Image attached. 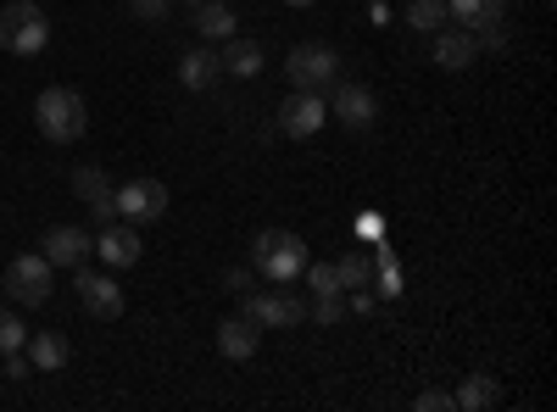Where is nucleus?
<instances>
[{"label": "nucleus", "mask_w": 557, "mask_h": 412, "mask_svg": "<svg viewBox=\"0 0 557 412\" xmlns=\"http://www.w3.org/2000/svg\"><path fill=\"white\" fill-rule=\"evenodd\" d=\"M307 317H312V324H341V317H346V301H341V296H312Z\"/></svg>", "instance_id": "obj_26"}, {"label": "nucleus", "mask_w": 557, "mask_h": 412, "mask_svg": "<svg viewBox=\"0 0 557 412\" xmlns=\"http://www.w3.org/2000/svg\"><path fill=\"white\" fill-rule=\"evenodd\" d=\"M51 262H45V251L34 257H12V267H7V296L17 301V307H45L51 301Z\"/></svg>", "instance_id": "obj_6"}, {"label": "nucleus", "mask_w": 557, "mask_h": 412, "mask_svg": "<svg viewBox=\"0 0 557 412\" xmlns=\"http://www.w3.org/2000/svg\"><path fill=\"white\" fill-rule=\"evenodd\" d=\"M335 273H341V285H346V290H362V285H374V257L346 251V257L335 262Z\"/></svg>", "instance_id": "obj_23"}, {"label": "nucleus", "mask_w": 557, "mask_h": 412, "mask_svg": "<svg viewBox=\"0 0 557 412\" xmlns=\"http://www.w3.org/2000/svg\"><path fill=\"white\" fill-rule=\"evenodd\" d=\"M240 312L251 317V324H262V329H301L307 324V301L301 296H290V290H246L240 296Z\"/></svg>", "instance_id": "obj_5"}, {"label": "nucleus", "mask_w": 557, "mask_h": 412, "mask_svg": "<svg viewBox=\"0 0 557 412\" xmlns=\"http://www.w3.org/2000/svg\"><path fill=\"white\" fill-rule=\"evenodd\" d=\"M28 374H34V362L23 351H7V379H28Z\"/></svg>", "instance_id": "obj_30"}, {"label": "nucleus", "mask_w": 557, "mask_h": 412, "mask_svg": "<svg viewBox=\"0 0 557 412\" xmlns=\"http://www.w3.org/2000/svg\"><path fill=\"white\" fill-rule=\"evenodd\" d=\"M73 273H78V301H84L89 317H101V324L123 317V285L112 273H89V267H73Z\"/></svg>", "instance_id": "obj_9"}, {"label": "nucleus", "mask_w": 557, "mask_h": 412, "mask_svg": "<svg viewBox=\"0 0 557 412\" xmlns=\"http://www.w3.org/2000/svg\"><path fill=\"white\" fill-rule=\"evenodd\" d=\"M330 112L346 123V128H374L380 123V96H374V89H368V84H335V101H330Z\"/></svg>", "instance_id": "obj_12"}, {"label": "nucleus", "mask_w": 557, "mask_h": 412, "mask_svg": "<svg viewBox=\"0 0 557 412\" xmlns=\"http://www.w3.org/2000/svg\"><path fill=\"white\" fill-rule=\"evenodd\" d=\"M446 17L457 28H485V23H502L507 17V0H446Z\"/></svg>", "instance_id": "obj_16"}, {"label": "nucleus", "mask_w": 557, "mask_h": 412, "mask_svg": "<svg viewBox=\"0 0 557 412\" xmlns=\"http://www.w3.org/2000/svg\"><path fill=\"white\" fill-rule=\"evenodd\" d=\"M330 117V101L318 96V89H296V96L278 107V134H290V140H312Z\"/></svg>", "instance_id": "obj_8"}, {"label": "nucleus", "mask_w": 557, "mask_h": 412, "mask_svg": "<svg viewBox=\"0 0 557 412\" xmlns=\"http://www.w3.org/2000/svg\"><path fill=\"white\" fill-rule=\"evenodd\" d=\"M45 45H51V17H45L34 0H7V7H0V51L39 57Z\"/></svg>", "instance_id": "obj_3"}, {"label": "nucleus", "mask_w": 557, "mask_h": 412, "mask_svg": "<svg viewBox=\"0 0 557 412\" xmlns=\"http://www.w3.org/2000/svg\"><path fill=\"white\" fill-rule=\"evenodd\" d=\"M285 78H290V89H335L341 84V51L335 45H323V39H307V45H296V51L285 57Z\"/></svg>", "instance_id": "obj_4"}, {"label": "nucleus", "mask_w": 557, "mask_h": 412, "mask_svg": "<svg viewBox=\"0 0 557 412\" xmlns=\"http://www.w3.org/2000/svg\"><path fill=\"white\" fill-rule=\"evenodd\" d=\"M257 346H262V324H251L246 312H240V317H223V324H218V351H223L228 362L257 357Z\"/></svg>", "instance_id": "obj_15"}, {"label": "nucleus", "mask_w": 557, "mask_h": 412, "mask_svg": "<svg viewBox=\"0 0 557 412\" xmlns=\"http://www.w3.org/2000/svg\"><path fill=\"white\" fill-rule=\"evenodd\" d=\"M128 12H134L139 23H162V17H168V0H128Z\"/></svg>", "instance_id": "obj_28"}, {"label": "nucleus", "mask_w": 557, "mask_h": 412, "mask_svg": "<svg viewBox=\"0 0 557 412\" xmlns=\"http://www.w3.org/2000/svg\"><path fill=\"white\" fill-rule=\"evenodd\" d=\"M290 7H318V0H290Z\"/></svg>", "instance_id": "obj_31"}, {"label": "nucleus", "mask_w": 557, "mask_h": 412, "mask_svg": "<svg viewBox=\"0 0 557 412\" xmlns=\"http://www.w3.org/2000/svg\"><path fill=\"white\" fill-rule=\"evenodd\" d=\"M218 62H223V73H235V78H257V73H262V45L235 34V39H223Z\"/></svg>", "instance_id": "obj_17"}, {"label": "nucleus", "mask_w": 557, "mask_h": 412, "mask_svg": "<svg viewBox=\"0 0 557 412\" xmlns=\"http://www.w3.org/2000/svg\"><path fill=\"white\" fill-rule=\"evenodd\" d=\"M451 401H457V412H480V407H496V401H502V385H496L491 374H469V379L457 385Z\"/></svg>", "instance_id": "obj_21"}, {"label": "nucleus", "mask_w": 557, "mask_h": 412, "mask_svg": "<svg viewBox=\"0 0 557 412\" xmlns=\"http://www.w3.org/2000/svg\"><path fill=\"white\" fill-rule=\"evenodd\" d=\"M28 362H34V369L39 374H62L67 369V335H51V329H45V335H28Z\"/></svg>", "instance_id": "obj_19"}, {"label": "nucleus", "mask_w": 557, "mask_h": 412, "mask_svg": "<svg viewBox=\"0 0 557 412\" xmlns=\"http://www.w3.org/2000/svg\"><path fill=\"white\" fill-rule=\"evenodd\" d=\"M301 279H307V290H312V296H346L335 262H307V267H301Z\"/></svg>", "instance_id": "obj_24"}, {"label": "nucleus", "mask_w": 557, "mask_h": 412, "mask_svg": "<svg viewBox=\"0 0 557 412\" xmlns=\"http://www.w3.org/2000/svg\"><path fill=\"white\" fill-rule=\"evenodd\" d=\"M407 28H418V34H435V28H446L451 17H446V0H407Z\"/></svg>", "instance_id": "obj_22"}, {"label": "nucleus", "mask_w": 557, "mask_h": 412, "mask_svg": "<svg viewBox=\"0 0 557 412\" xmlns=\"http://www.w3.org/2000/svg\"><path fill=\"white\" fill-rule=\"evenodd\" d=\"M251 267L268 285H296L301 267H307V240L290 235V228H262L257 246H251Z\"/></svg>", "instance_id": "obj_2"}, {"label": "nucleus", "mask_w": 557, "mask_h": 412, "mask_svg": "<svg viewBox=\"0 0 557 412\" xmlns=\"http://www.w3.org/2000/svg\"><path fill=\"white\" fill-rule=\"evenodd\" d=\"M39 251H45L51 267H84V257L96 251V235H89V228H73V223H57V228H45Z\"/></svg>", "instance_id": "obj_11"}, {"label": "nucleus", "mask_w": 557, "mask_h": 412, "mask_svg": "<svg viewBox=\"0 0 557 412\" xmlns=\"http://www.w3.org/2000/svg\"><path fill=\"white\" fill-rule=\"evenodd\" d=\"M73 196L89 207V212H96V223L107 228V223H117V201H112V178L101 173V167H73Z\"/></svg>", "instance_id": "obj_13"}, {"label": "nucleus", "mask_w": 557, "mask_h": 412, "mask_svg": "<svg viewBox=\"0 0 557 412\" xmlns=\"http://www.w3.org/2000/svg\"><path fill=\"white\" fill-rule=\"evenodd\" d=\"M235 28H240V17H235V7H223V0H201V12H196V34L212 45V39H235Z\"/></svg>", "instance_id": "obj_20"}, {"label": "nucleus", "mask_w": 557, "mask_h": 412, "mask_svg": "<svg viewBox=\"0 0 557 412\" xmlns=\"http://www.w3.org/2000/svg\"><path fill=\"white\" fill-rule=\"evenodd\" d=\"M34 123L51 146H78L84 128H89V107H84L78 89L51 84V89H39V101H34Z\"/></svg>", "instance_id": "obj_1"}, {"label": "nucleus", "mask_w": 557, "mask_h": 412, "mask_svg": "<svg viewBox=\"0 0 557 412\" xmlns=\"http://www.w3.org/2000/svg\"><path fill=\"white\" fill-rule=\"evenodd\" d=\"M112 201H117L123 223H157V217H168V185H162V178H128L123 190H112Z\"/></svg>", "instance_id": "obj_7"}, {"label": "nucleus", "mask_w": 557, "mask_h": 412, "mask_svg": "<svg viewBox=\"0 0 557 412\" xmlns=\"http://www.w3.org/2000/svg\"><path fill=\"white\" fill-rule=\"evenodd\" d=\"M184 7H201V0H184Z\"/></svg>", "instance_id": "obj_32"}, {"label": "nucleus", "mask_w": 557, "mask_h": 412, "mask_svg": "<svg viewBox=\"0 0 557 412\" xmlns=\"http://www.w3.org/2000/svg\"><path fill=\"white\" fill-rule=\"evenodd\" d=\"M28 346V329H23V317L12 307H0V357L7 351H23Z\"/></svg>", "instance_id": "obj_25"}, {"label": "nucleus", "mask_w": 557, "mask_h": 412, "mask_svg": "<svg viewBox=\"0 0 557 412\" xmlns=\"http://www.w3.org/2000/svg\"><path fill=\"white\" fill-rule=\"evenodd\" d=\"M139 251H146V246H139V223H107L101 228V235H96V257L107 262V267H128V262H139Z\"/></svg>", "instance_id": "obj_14"}, {"label": "nucleus", "mask_w": 557, "mask_h": 412, "mask_svg": "<svg viewBox=\"0 0 557 412\" xmlns=\"http://www.w3.org/2000/svg\"><path fill=\"white\" fill-rule=\"evenodd\" d=\"M218 78H223V62H218V51H207V45L190 51V57H178V84L184 89H212Z\"/></svg>", "instance_id": "obj_18"}, {"label": "nucleus", "mask_w": 557, "mask_h": 412, "mask_svg": "<svg viewBox=\"0 0 557 412\" xmlns=\"http://www.w3.org/2000/svg\"><path fill=\"white\" fill-rule=\"evenodd\" d=\"M430 62H435L441 73H469V67L480 62V45H474V34H469V28H457V23H446V28H435V45H430Z\"/></svg>", "instance_id": "obj_10"}, {"label": "nucleus", "mask_w": 557, "mask_h": 412, "mask_svg": "<svg viewBox=\"0 0 557 412\" xmlns=\"http://www.w3.org/2000/svg\"><path fill=\"white\" fill-rule=\"evenodd\" d=\"M412 407H418V412H457V401H451L446 390H424V396H418Z\"/></svg>", "instance_id": "obj_29"}, {"label": "nucleus", "mask_w": 557, "mask_h": 412, "mask_svg": "<svg viewBox=\"0 0 557 412\" xmlns=\"http://www.w3.org/2000/svg\"><path fill=\"white\" fill-rule=\"evenodd\" d=\"M251 285H257L251 267H228V273H223V290H228V296H246Z\"/></svg>", "instance_id": "obj_27"}]
</instances>
